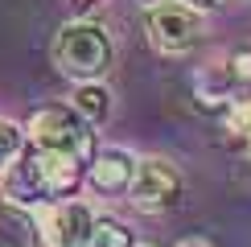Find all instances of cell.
Listing matches in <instances>:
<instances>
[{"label": "cell", "instance_id": "obj_6", "mask_svg": "<svg viewBox=\"0 0 251 247\" xmlns=\"http://www.w3.org/2000/svg\"><path fill=\"white\" fill-rule=\"evenodd\" d=\"M132 177H136V157L124 148H103L91 157V169H87V185L95 194H128L132 190Z\"/></svg>", "mask_w": 251, "mask_h": 247}, {"label": "cell", "instance_id": "obj_15", "mask_svg": "<svg viewBox=\"0 0 251 247\" xmlns=\"http://www.w3.org/2000/svg\"><path fill=\"white\" fill-rule=\"evenodd\" d=\"M140 4H144V8H152V4H161V0H140Z\"/></svg>", "mask_w": 251, "mask_h": 247}, {"label": "cell", "instance_id": "obj_13", "mask_svg": "<svg viewBox=\"0 0 251 247\" xmlns=\"http://www.w3.org/2000/svg\"><path fill=\"white\" fill-rule=\"evenodd\" d=\"M181 4H190V8H198V13H210V8H218V4H226V0H181Z\"/></svg>", "mask_w": 251, "mask_h": 247}, {"label": "cell", "instance_id": "obj_10", "mask_svg": "<svg viewBox=\"0 0 251 247\" xmlns=\"http://www.w3.org/2000/svg\"><path fill=\"white\" fill-rule=\"evenodd\" d=\"M91 247H136V235H132L128 222H120V219H111V214H103V219H95Z\"/></svg>", "mask_w": 251, "mask_h": 247}, {"label": "cell", "instance_id": "obj_9", "mask_svg": "<svg viewBox=\"0 0 251 247\" xmlns=\"http://www.w3.org/2000/svg\"><path fill=\"white\" fill-rule=\"evenodd\" d=\"M70 107H75L91 128H103V124L111 120V91L103 87V82H78Z\"/></svg>", "mask_w": 251, "mask_h": 247}, {"label": "cell", "instance_id": "obj_5", "mask_svg": "<svg viewBox=\"0 0 251 247\" xmlns=\"http://www.w3.org/2000/svg\"><path fill=\"white\" fill-rule=\"evenodd\" d=\"M37 222L46 247H91L95 214L87 202H50L37 210Z\"/></svg>", "mask_w": 251, "mask_h": 247}, {"label": "cell", "instance_id": "obj_14", "mask_svg": "<svg viewBox=\"0 0 251 247\" xmlns=\"http://www.w3.org/2000/svg\"><path fill=\"white\" fill-rule=\"evenodd\" d=\"M173 247H214L210 239H202V235H185V239H177Z\"/></svg>", "mask_w": 251, "mask_h": 247}, {"label": "cell", "instance_id": "obj_7", "mask_svg": "<svg viewBox=\"0 0 251 247\" xmlns=\"http://www.w3.org/2000/svg\"><path fill=\"white\" fill-rule=\"evenodd\" d=\"M41 243V222L29 206L0 202V247H37Z\"/></svg>", "mask_w": 251, "mask_h": 247}, {"label": "cell", "instance_id": "obj_1", "mask_svg": "<svg viewBox=\"0 0 251 247\" xmlns=\"http://www.w3.org/2000/svg\"><path fill=\"white\" fill-rule=\"evenodd\" d=\"M116 62V41L99 21H70L54 37V66L75 82H103Z\"/></svg>", "mask_w": 251, "mask_h": 247}, {"label": "cell", "instance_id": "obj_8", "mask_svg": "<svg viewBox=\"0 0 251 247\" xmlns=\"http://www.w3.org/2000/svg\"><path fill=\"white\" fill-rule=\"evenodd\" d=\"M194 91H198V99L210 103V107H231V103H235V91H239L235 66H231V62L202 66V70L194 74Z\"/></svg>", "mask_w": 251, "mask_h": 247}, {"label": "cell", "instance_id": "obj_3", "mask_svg": "<svg viewBox=\"0 0 251 247\" xmlns=\"http://www.w3.org/2000/svg\"><path fill=\"white\" fill-rule=\"evenodd\" d=\"M144 29H149V41L161 54H185L202 41V13L181 0H161L144 13Z\"/></svg>", "mask_w": 251, "mask_h": 247}, {"label": "cell", "instance_id": "obj_2", "mask_svg": "<svg viewBox=\"0 0 251 247\" xmlns=\"http://www.w3.org/2000/svg\"><path fill=\"white\" fill-rule=\"evenodd\" d=\"M29 144L33 148H50V152H70V157L87 161L95 157V140H91V124L78 116L70 103H46L37 107L25 124Z\"/></svg>", "mask_w": 251, "mask_h": 247}, {"label": "cell", "instance_id": "obj_4", "mask_svg": "<svg viewBox=\"0 0 251 247\" xmlns=\"http://www.w3.org/2000/svg\"><path fill=\"white\" fill-rule=\"evenodd\" d=\"M128 198H132L136 210H144V214L169 210V206L181 198V173H177V165L165 161V157L136 161V177H132Z\"/></svg>", "mask_w": 251, "mask_h": 247}, {"label": "cell", "instance_id": "obj_16", "mask_svg": "<svg viewBox=\"0 0 251 247\" xmlns=\"http://www.w3.org/2000/svg\"><path fill=\"white\" fill-rule=\"evenodd\" d=\"M78 4H87V0H78Z\"/></svg>", "mask_w": 251, "mask_h": 247}, {"label": "cell", "instance_id": "obj_17", "mask_svg": "<svg viewBox=\"0 0 251 247\" xmlns=\"http://www.w3.org/2000/svg\"><path fill=\"white\" fill-rule=\"evenodd\" d=\"M136 247H144V243H136Z\"/></svg>", "mask_w": 251, "mask_h": 247}, {"label": "cell", "instance_id": "obj_12", "mask_svg": "<svg viewBox=\"0 0 251 247\" xmlns=\"http://www.w3.org/2000/svg\"><path fill=\"white\" fill-rule=\"evenodd\" d=\"M231 66H235V78H239V87H251V46L235 49V54H231Z\"/></svg>", "mask_w": 251, "mask_h": 247}, {"label": "cell", "instance_id": "obj_11", "mask_svg": "<svg viewBox=\"0 0 251 247\" xmlns=\"http://www.w3.org/2000/svg\"><path fill=\"white\" fill-rule=\"evenodd\" d=\"M25 148H29V132H25V128H17L13 120H0V173L13 169Z\"/></svg>", "mask_w": 251, "mask_h": 247}]
</instances>
